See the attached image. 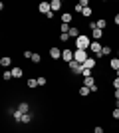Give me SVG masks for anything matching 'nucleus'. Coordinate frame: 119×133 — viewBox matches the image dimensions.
I'll return each instance as SVG.
<instances>
[{
    "mask_svg": "<svg viewBox=\"0 0 119 133\" xmlns=\"http://www.w3.org/2000/svg\"><path fill=\"white\" fill-rule=\"evenodd\" d=\"M74 42H75V50H85V52H89V46H91V38H89V36L81 34V36H79V38H75Z\"/></svg>",
    "mask_w": 119,
    "mask_h": 133,
    "instance_id": "f257e3e1",
    "label": "nucleus"
},
{
    "mask_svg": "<svg viewBox=\"0 0 119 133\" xmlns=\"http://www.w3.org/2000/svg\"><path fill=\"white\" fill-rule=\"evenodd\" d=\"M74 60L78 62V64H81V66H83L85 62L89 60V52H85V50H75V52H74Z\"/></svg>",
    "mask_w": 119,
    "mask_h": 133,
    "instance_id": "f03ea898",
    "label": "nucleus"
},
{
    "mask_svg": "<svg viewBox=\"0 0 119 133\" xmlns=\"http://www.w3.org/2000/svg\"><path fill=\"white\" fill-rule=\"evenodd\" d=\"M101 50H103V46L99 44V42H93V40H91V46H89V54H93L95 58H101Z\"/></svg>",
    "mask_w": 119,
    "mask_h": 133,
    "instance_id": "7ed1b4c3",
    "label": "nucleus"
},
{
    "mask_svg": "<svg viewBox=\"0 0 119 133\" xmlns=\"http://www.w3.org/2000/svg\"><path fill=\"white\" fill-rule=\"evenodd\" d=\"M62 60L66 62V64H72V62H74V52L69 50V48L62 50Z\"/></svg>",
    "mask_w": 119,
    "mask_h": 133,
    "instance_id": "20e7f679",
    "label": "nucleus"
},
{
    "mask_svg": "<svg viewBox=\"0 0 119 133\" xmlns=\"http://www.w3.org/2000/svg\"><path fill=\"white\" fill-rule=\"evenodd\" d=\"M50 58L52 60H62V50L56 48V46H52L50 48Z\"/></svg>",
    "mask_w": 119,
    "mask_h": 133,
    "instance_id": "39448f33",
    "label": "nucleus"
},
{
    "mask_svg": "<svg viewBox=\"0 0 119 133\" xmlns=\"http://www.w3.org/2000/svg\"><path fill=\"white\" fill-rule=\"evenodd\" d=\"M38 10L42 12V14H50V12H52V4H50V2H40Z\"/></svg>",
    "mask_w": 119,
    "mask_h": 133,
    "instance_id": "423d86ee",
    "label": "nucleus"
},
{
    "mask_svg": "<svg viewBox=\"0 0 119 133\" xmlns=\"http://www.w3.org/2000/svg\"><path fill=\"white\" fill-rule=\"evenodd\" d=\"M18 111H20V113H30V105H28V101H20V103H18Z\"/></svg>",
    "mask_w": 119,
    "mask_h": 133,
    "instance_id": "0eeeda50",
    "label": "nucleus"
},
{
    "mask_svg": "<svg viewBox=\"0 0 119 133\" xmlns=\"http://www.w3.org/2000/svg\"><path fill=\"white\" fill-rule=\"evenodd\" d=\"M95 62H97L95 58H93V56H89V60L83 64V68H85V70H95Z\"/></svg>",
    "mask_w": 119,
    "mask_h": 133,
    "instance_id": "6e6552de",
    "label": "nucleus"
},
{
    "mask_svg": "<svg viewBox=\"0 0 119 133\" xmlns=\"http://www.w3.org/2000/svg\"><path fill=\"white\" fill-rule=\"evenodd\" d=\"M101 38H103V30H99V28H97V30H93V32H91V40H93V42H99Z\"/></svg>",
    "mask_w": 119,
    "mask_h": 133,
    "instance_id": "1a4fd4ad",
    "label": "nucleus"
},
{
    "mask_svg": "<svg viewBox=\"0 0 119 133\" xmlns=\"http://www.w3.org/2000/svg\"><path fill=\"white\" fill-rule=\"evenodd\" d=\"M10 64H12L10 56H2V58H0V66H2V68H10Z\"/></svg>",
    "mask_w": 119,
    "mask_h": 133,
    "instance_id": "9d476101",
    "label": "nucleus"
},
{
    "mask_svg": "<svg viewBox=\"0 0 119 133\" xmlns=\"http://www.w3.org/2000/svg\"><path fill=\"white\" fill-rule=\"evenodd\" d=\"M79 36H81V32H79V28L78 26H72V28H69V38H79Z\"/></svg>",
    "mask_w": 119,
    "mask_h": 133,
    "instance_id": "9b49d317",
    "label": "nucleus"
},
{
    "mask_svg": "<svg viewBox=\"0 0 119 133\" xmlns=\"http://www.w3.org/2000/svg\"><path fill=\"white\" fill-rule=\"evenodd\" d=\"M22 74H24L22 68H12V78H14V79H20V78H22Z\"/></svg>",
    "mask_w": 119,
    "mask_h": 133,
    "instance_id": "f8f14e48",
    "label": "nucleus"
},
{
    "mask_svg": "<svg viewBox=\"0 0 119 133\" xmlns=\"http://www.w3.org/2000/svg\"><path fill=\"white\" fill-rule=\"evenodd\" d=\"M95 78H93V76H91V78H83V85L85 88H93V85H95Z\"/></svg>",
    "mask_w": 119,
    "mask_h": 133,
    "instance_id": "ddd939ff",
    "label": "nucleus"
},
{
    "mask_svg": "<svg viewBox=\"0 0 119 133\" xmlns=\"http://www.w3.org/2000/svg\"><path fill=\"white\" fill-rule=\"evenodd\" d=\"M52 12H58L60 8H62V0H52Z\"/></svg>",
    "mask_w": 119,
    "mask_h": 133,
    "instance_id": "4468645a",
    "label": "nucleus"
},
{
    "mask_svg": "<svg viewBox=\"0 0 119 133\" xmlns=\"http://www.w3.org/2000/svg\"><path fill=\"white\" fill-rule=\"evenodd\" d=\"M32 119H34V113H24L22 115V123H26V125L32 123Z\"/></svg>",
    "mask_w": 119,
    "mask_h": 133,
    "instance_id": "2eb2a0df",
    "label": "nucleus"
},
{
    "mask_svg": "<svg viewBox=\"0 0 119 133\" xmlns=\"http://www.w3.org/2000/svg\"><path fill=\"white\" fill-rule=\"evenodd\" d=\"M72 22V14H69V12H64L62 14V24H69Z\"/></svg>",
    "mask_w": 119,
    "mask_h": 133,
    "instance_id": "dca6fc26",
    "label": "nucleus"
},
{
    "mask_svg": "<svg viewBox=\"0 0 119 133\" xmlns=\"http://www.w3.org/2000/svg\"><path fill=\"white\" fill-rule=\"evenodd\" d=\"M109 66L113 68L115 72H117V70H119V58H117V56H115V58H111V62H109Z\"/></svg>",
    "mask_w": 119,
    "mask_h": 133,
    "instance_id": "f3484780",
    "label": "nucleus"
},
{
    "mask_svg": "<svg viewBox=\"0 0 119 133\" xmlns=\"http://www.w3.org/2000/svg\"><path fill=\"white\" fill-rule=\"evenodd\" d=\"M89 94H91L89 88H85V85H81V88H79V95H81V97H85V95H89Z\"/></svg>",
    "mask_w": 119,
    "mask_h": 133,
    "instance_id": "a211bd4d",
    "label": "nucleus"
},
{
    "mask_svg": "<svg viewBox=\"0 0 119 133\" xmlns=\"http://www.w3.org/2000/svg\"><path fill=\"white\" fill-rule=\"evenodd\" d=\"M2 79H4V82H8V79H14V78H12V70H4V74H2Z\"/></svg>",
    "mask_w": 119,
    "mask_h": 133,
    "instance_id": "6ab92c4d",
    "label": "nucleus"
},
{
    "mask_svg": "<svg viewBox=\"0 0 119 133\" xmlns=\"http://www.w3.org/2000/svg\"><path fill=\"white\" fill-rule=\"evenodd\" d=\"M28 88H30V89H36V88H38V79L30 78V79H28Z\"/></svg>",
    "mask_w": 119,
    "mask_h": 133,
    "instance_id": "aec40b11",
    "label": "nucleus"
},
{
    "mask_svg": "<svg viewBox=\"0 0 119 133\" xmlns=\"http://www.w3.org/2000/svg\"><path fill=\"white\" fill-rule=\"evenodd\" d=\"M69 28H72L69 24H60V32L62 34H69Z\"/></svg>",
    "mask_w": 119,
    "mask_h": 133,
    "instance_id": "412c9836",
    "label": "nucleus"
},
{
    "mask_svg": "<svg viewBox=\"0 0 119 133\" xmlns=\"http://www.w3.org/2000/svg\"><path fill=\"white\" fill-rule=\"evenodd\" d=\"M12 115H14V121H16V123H22V113H20V111H14V113H12Z\"/></svg>",
    "mask_w": 119,
    "mask_h": 133,
    "instance_id": "4be33fe9",
    "label": "nucleus"
},
{
    "mask_svg": "<svg viewBox=\"0 0 119 133\" xmlns=\"http://www.w3.org/2000/svg\"><path fill=\"white\" fill-rule=\"evenodd\" d=\"M95 22H97V28H99V30H105V26H107V22H105L103 18H99V20H95Z\"/></svg>",
    "mask_w": 119,
    "mask_h": 133,
    "instance_id": "5701e85b",
    "label": "nucleus"
},
{
    "mask_svg": "<svg viewBox=\"0 0 119 133\" xmlns=\"http://www.w3.org/2000/svg\"><path fill=\"white\" fill-rule=\"evenodd\" d=\"M81 14H83V16H85V18H89V16H91V14H93V10H91L89 6H87V8H83V12H81Z\"/></svg>",
    "mask_w": 119,
    "mask_h": 133,
    "instance_id": "b1692460",
    "label": "nucleus"
},
{
    "mask_svg": "<svg viewBox=\"0 0 119 133\" xmlns=\"http://www.w3.org/2000/svg\"><path fill=\"white\" fill-rule=\"evenodd\" d=\"M111 54V48H109V46H103V50H101V58L103 56H109Z\"/></svg>",
    "mask_w": 119,
    "mask_h": 133,
    "instance_id": "393cba45",
    "label": "nucleus"
},
{
    "mask_svg": "<svg viewBox=\"0 0 119 133\" xmlns=\"http://www.w3.org/2000/svg\"><path fill=\"white\" fill-rule=\"evenodd\" d=\"M32 62H34V64H40V62H42V56H40V54H34V56H32Z\"/></svg>",
    "mask_w": 119,
    "mask_h": 133,
    "instance_id": "a878e982",
    "label": "nucleus"
},
{
    "mask_svg": "<svg viewBox=\"0 0 119 133\" xmlns=\"http://www.w3.org/2000/svg\"><path fill=\"white\" fill-rule=\"evenodd\" d=\"M58 40H60V42H68V40H69V34H60V38H58Z\"/></svg>",
    "mask_w": 119,
    "mask_h": 133,
    "instance_id": "bb28decb",
    "label": "nucleus"
},
{
    "mask_svg": "<svg viewBox=\"0 0 119 133\" xmlns=\"http://www.w3.org/2000/svg\"><path fill=\"white\" fill-rule=\"evenodd\" d=\"M24 58H28V60H32V56H34V52H30V50H26V52H24Z\"/></svg>",
    "mask_w": 119,
    "mask_h": 133,
    "instance_id": "cd10ccee",
    "label": "nucleus"
},
{
    "mask_svg": "<svg viewBox=\"0 0 119 133\" xmlns=\"http://www.w3.org/2000/svg\"><path fill=\"white\" fill-rule=\"evenodd\" d=\"M74 10H75V12H79V14H81V12H83V6H81V4H79V2H78V4L74 6Z\"/></svg>",
    "mask_w": 119,
    "mask_h": 133,
    "instance_id": "c85d7f7f",
    "label": "nucleus"
},
{
    "mask_svg": "<svg viewBox=\"0 0 119 133\" xmlns=\"http://www.w3.org/2000/svg\"><path fill=\"white\" fill-rule=\"evenodd\" d=\"M46 83H48V79H46L44 76H42V78H38V85H46Z\"/></svg>",
    "mask_w": 119,
    "mask_h": 133,
    "instance_id": "c756f323",
    "label": "nucleus"
},
{
    "mask_svg": "<svg viewBox=\"0 0 119 133\" xmlns=\"http://www.w3.org/2000/svg\"><path fill=\"white\" fill-rule=\"evenodd\" d=\"M81 74H83V78H91V70H85V68H83V72H81Z\"/></svg>",
    "mask_w": 119,
    "mask_h": 133,
    "instance_id": "7c9ffc66",
    "label": "nucleus"
},
{
    "mask_svg": "<svg viewBox=\"0 0 119 133\" xmlns=\"http://www.w3.org/2000/svg\"><path fill=\"white\" fill-rule=\"evenodd\" d=\"M93 133H103V127H101V125H97V127H93Z\"/></svg>",
    "mask_w": 119,
    "mask_h": 133,
    "instance_id": "2f4dec72",
    "label": "nucleus"
},
{
    "mask_svg": "<svg viewBox=\"0 0 119 133\" xmlns=\"http://www.w3.org/2000/svg\"><path fill=\"white\" fill-rule=\"evenodd\" d=\"M113 88H115V89H119V78H115V79H113Z\"/></svg>",
    "mask_w": 119,
    "mask_h": 133,
    "instance_id": "473e14b6",
    "label": "nucleus"
},
{
    "mask_svg": "<svg viewBox=\"0 0 119 133\" xmlns=\"http://www.w3.org/2000/svg\"><path fill=\"white\" fill-rule=\"evenodd\" d=\"M113 117H115V119H119V109H117V107L113 109Z\"/></svg>",
    "mask_w": 119,
    "mask_h": 133,
    "instance_id": "72a5a7b5",
    "label": "nucleus"
},
{
    "mask_svg": "<svg viewBox=\"0 0 119 133\" xmlns=\"http://www.w3.org/2000/svg\"><path fill=\"white\" fill-rule=\"evenodd\" d=\"M115 26H119V14H115Z\"/></svg>",
    "mask_w": 119,
    "mask_h": 133,
    "instance_id": "f704fd0d",
    "label": "nucleus"
},
{
    "mask_svg": "<svg viewBox=\"0 0 119 133\" xmlns=\"http://www.w3.org/2000/svg\"><path fill=\"white\" fill-rule=\"evenodd\" d=\"M115 99H119V89H115Z\"/></svg>",
    "mask_w": 119,
    "mask_h": 133,
    "instance_id": "c9c22d12",
    "label": "nucleus"
},
{
    "mask_svg": "<svg viewBox=\"0 0 119 133\" xmlns=\"http://www.w3.org/2000/svg\"><path fill=\"white\" fill-rule=\"evenodd\" d=\"M115 107H117V109H119V99H115Z\"/></svg>",
    "mask_w": 119,
    "mask_h": 133,
    "instance_id": "e433bc0d",
    "label": "nucleus"
},
{
    "mask_svg": "<svg viewBox=\"0 0 119 133\" xmlns=\"http://www.w3.org/2000/svg\"><path fill=\"white\" fill-rule=\"evenodd\" d=\"M115 78H119V70H117V72H115Z\"/></svg>",
    "mask_w": 119,
    "mask_h": 133,
    "instance_id": "4c0bfd02",
    "label": "nucleus"
},
{
    "mask_svg": "<svg viewBox=\"0 0 119 133\" xmlns=\"http://www.w3.org/2000/svg\"><path fill=\"white\" fill-rule=\"evenodd\" d=\"M117 58H119V50H117Z\"/></svg>",
    "mask_w": 119,
    "mask_h": 133,
    "instance_id": "58836bf2",
    "label": "nucleus"
}]
</instances>
